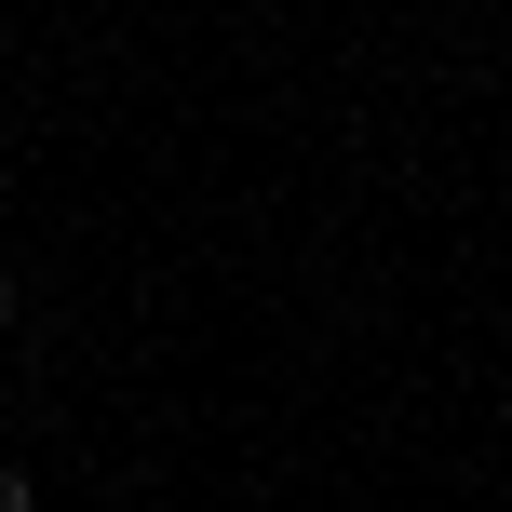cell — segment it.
<instances>
[{"label": "cell", "mask_w": 512, "mask_h": 512, "mask_svg": "<svg viewBox=\"0 0 512 512\" xmlns=\"http://www.w3.org/2000/svg\"><path fill=\"white\" fill-rule=\"evenodd\" d=\"M0 512H41V499H27V472H0Z\"/></svg>", "instance_id": "1"}, {"label": "cell", "mask_w": 512, "mask_h": 512, "mask_svg": "<svg viewBox=\"0 0 512 512\" xmlns=\"http://www.w3.org/2000/svg\"><path fill=\"white\" fill-rule=\"evenodd\" d=\"M0 337H14V283H0Z\"/></svg>", "instance_id": "2"}]
</instances>
